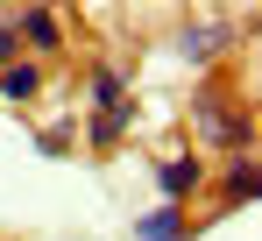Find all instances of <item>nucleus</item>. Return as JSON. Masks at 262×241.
Segmentation results:
<instances>
[{
	"label": "nucleus",
	"instance_id": "obj_1",
	"mask_svg": "<svg viewBox=\"0 0 262 241\" xmlns=\"http://www.w3.org/2000/svg\"><path fill=\"white\" fill-rule=\"evenodd\" d=\"M199 177H206V163L191 156V149L170 156V163H156V192H163V206H184L191 192H199Z\"/></svg>",
	"mask_w": 262,
	"mask_h": 241
},
{
	"label": "nucleus",
	"instance_id": "obj_2",
	"mask_svg": "<svg viewBox=\"0 0 262 241\" xmlns=\"http://www.w3.org/2000/svg\"><path fill=\"white\" fill-rule=\"evenodd\" d=\"M7 29L29 43V50H57V43H64V22H57V7H21Z\"/></svg>",
	"mask_w": 262,
	"mask_h": 241
},
{
	"label": "nucleus",
	"instance_id": "obj_3",
	"mask_svg": "<svg viewBox=\"0 0 262 241\" xmlns=\"http://www.w3.org/2000/svg\"><path fill=\"white\" fill-rule=\"evenodd\" d=\"M135 241H191V213L184 206H156L135 220Z\"/></svg>",
	"mask_w": 262,
	"mask_h": 241
},
{
	"label": "nucleus",
	"instance_id": "obj_4",
	"mask_svg": "<svg viewBox=\"0 0 262 241\" xmlns=\"http://www.w3.org/2000/svg\"><path fill=\"white\" fill-rule=\"evenodd\" d=\"M114 107H128V78L114 64H99L92 71V114H114Z\"/></svg>",
	"mask_w": 262,
	"mask_h": 241
},
{
	"label": "nucleus",
	"instance_id": "obj_5",
	"mask_svg": "<svg viewBox=\"0 0 262 241\" xmlns=\"http://www.w3.org/2000/svg\"><path fill=\"white\" fill-rule=\"evenodd\" d=\"M248 199H255V163L234 156V163H227V177H220V206H248Z\"/></svg>",
	"mask_w": 262,
	"mask_h": 241
},
{
	"label": "nucleus",
	"instance_id": "obj_6",
	"mask_svg": "<svg viewBox=\"0 0 262 241\" xmlns=\"http://www.w3.org/2000/svg\"><path fill=\"white\" fill-rule=\"evenodd\" d=\"M36 92H43L36 64H0V99H36Z\"/></svg>",
	"mask_w": 262,
	"mask_h": 241
},
{
	"label": "nucleus",
	"instance_id": "obj_7",
	"mask_svg": "<svg viewBox=\"0 0 262 241\" xmlns=\"http://www.w3.org/2000/svg\"><path fill=\"white\" fill-rule=\"evenodd\" d=\"M85 135L99 142V149H114V142L128 135V107H114V114H92V120H85Z\"/></svg>",
	"mask_w": 262,
	"mask_h": 241
},
{
	"label": "nucleus",
	"instance_id": "obj_8",
	"mask_svg": "<svg viewBox=\"0 0 262 241\" xmlns=\"http://www.w3.org/2000/svg\"><path fill=\"white\" fill-rule=\"evenodd\" d=\"M213 36H220V29H206V22H199V29H184V57H206Z\"/></svg>",
	"mask_w": 262,
	"mask_h": 241
},
{
	"label": "nucleus",
	"instance_id": "obj_9",
	"mask_svg": "<svg viewBox=\"0 0 262 241\" xmlns=\"http://www.w3.org/2000/svg\"><path fill=\"white\" fill-rule=\"evenodd\" d=\"M7 50H14V29H7V22H0V57H7Z\"/></svg>",
	"mask_w": 262,
	"mask_h": 241
}]
</instances>
